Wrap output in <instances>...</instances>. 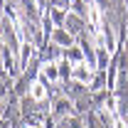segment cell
<instances>
[{
    "mask_svg": "<svg viewBox=\"0 0 128 128\" xmlns=\"http://www.w3.org/2000/svg\"><path fill=\"white\" fill-rule=\"evenodd\" d=\"M0 128H5V123H0Z\"/></svg>",
    "mask_w": 128,
    "mask_h": 128,
    "instance_id": "cell-10",
    "label": "cell"
},
{
    "mask_svg": "<svg viewBox=\"0 0 128 128\" xmlns=\"http://www.w3.org/2000/svg\"><path fill=\"white\" fill-rule=\"evenodd\" d=\"M69 76L76 79V81H81V84H89V81L94 79V69H91L86 62H79V64H74V69L69 72Z\"/></svg>",
    "mask_w": 128,
    "mask_h": 128,
    "instance_id": "cell-1",
    "label": "cell"
},
{
    "mask_svg": "<svg viewBox=\"0 0 128 128\" xmlns=\"http://www.w3.org/2000/svg\"><path fill=\"white\" fill-rule=\"evenodd\" d=\"M42 76L49 81H57V76H59V69H57V64H44L42 66Z\"/></svg>",
    "mask_w": 128,
    "mask_h": 128,
    "instance_id": "cell-4",
    "label": "cell"
},
{
    "mask_svg": "<svg viewBox=\"0 0 128 128\" xmlns=\"http://www.w3.org/2000/svg\"><path fill=\"white\" fill-rule=\"evenodd\" d=\"M69 57H72V59H74L76 64H79V62H84V59H81V52H79L76 47H72V49H69V54H66V59H69Z\"/></svg>",
    "mask_w": 128,
    "mask_h": 128,
    "instance_id": "cell-8",
    "label": "cell"
},
{
    "mask_svg": "<svg viewBox=\"0 0 128 128\" xmlns=\"http://www.w3.org/2000/svg\"><path fill=\"white\" fill-rule=\"evenodd\" d=\"M0 111H2V98H0Z\"/></svg>",
    "mask_w": 128,
    "mask_h": 128,
    "instance_id": "cell-9",
    "label": "cell"
},
{
    "mask_svg": "<svg viewBox=\"0 0 128 128\" xmlns=\"http://www.w3.org/2000/svg\"><path fill=\"white\" fill-rule=\"evenodd\" d=\"M54 40H57L59 44H64V47H69V44H72V34H69V32H62V30L54 32Z\"/></svg>",
    "mask_w": 128,
    "mask_h": 128,
    "instance_id": "cell-5",
    "label": "cell"
},
{
    "mask_svg": "<svg viewBox=\"0 0 128 128\" xmlns=\"http://www.w3.org/2000/svg\"><path fill=\"white\" fill-rule=\"evenodd\" d=\"M22 64H27V57L32 54V44H27V42H22Z\"/></svg>",
    "mask_w": 128,
    "mask_h": 128,
    "instance_id": "cell-7",
    "label": "cell"
},
{
    "mask_svg": "<svg viewBox=\"0 0 128 128\" xmlns=\"http://www.w3.org/2000/svg\"><path fill=\"white\" fill-rule=\"evenodd\" d=\"M30 96L34 98V101H44V98H47V89H44V84H42V81H34L32 89H30Z\"/></svg>",
    "mask_w": 128,
    "mask_h": 128,
    "instance_id": "cell-2",
    "label": "cell"
},
{
    "mask_svg": "<svg viewBox=\"0 0 128 128\" xmlns=\"http://www.w3.org/2000/svg\"><path fill=\"white\" fill-rule=\"evenodd\" d=\"M69 108H72V104H69L66 98H62V101L57 104V108H54V111H57V113H59V116H62V113H66V111H69Z\"/></svg>",
    "mask_w": 128,
    "mask_h": 128,
    "instance_id": "cell-6",
    "label": "cell"
},
{
    "mask_svg": "<svg viewBox=\"0 0 128 128\" xmlns=\"http://www.w3.org/2000/svg\"><path fill=\"white\" fill-rule=\"evenodd\" d=\"M64 25H66V30H69V32H79L81 30V17L74 15V12H69L66 20H64Z\"/></svg>",
    "mask_w": 128,
    "mask_h": 128,
    "instance_id": "cell-3",
    "label": "cell"
},
{
    "mask_svg": "<svg viewBox=\"0 0 128 128\" xmlns=\"http://www.w3.org/2000/svg\"><path fill=\"white\" fill-rule=\"evenodd\" d=\"M40 2H42V0H40Z\"/></svg>",
    "mask_w": 128,
    "mask_h": 128,
    "instance_id": "cell-11",
    "label": "cell"
}]
</instances>
